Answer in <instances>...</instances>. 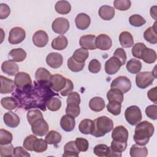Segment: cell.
I'll list each match as a JSON object with an SVG mask.
<instances>
[{
	"label": "cell",
	"instance_id": "1",
	"mask_svg": "<svg viewBox=\"0 0 157 157\" xmlns=\"http://www.w3.org/2000/svg\"><path fill=\"white\" fill-rule=\"evenodd\" d=\"M34 85H30L23 89L17 88L15 92L12 94L17 97L18 104H21V107L28 109L33 107H39L45 111L47 101L53 96L58 95L50 89V82H34Z\"/></svg>",
	"mask_w": 157,
	"mask_h": 157
},
{
	"label": "cell",
	"instance_id": "2",
	"mask_svg": "<svg viewBox=\"0 0 157 157\" xmlns=\"http://www.w3.org/2000/svg\"><path fill=\"white\" fill-rule=\"evenodd\" d=\"M154 131V126L149 121H142L138 123L136 126L133 136L134 142L139 145H145L153 136Z\"/></svg>",
	"mask_w": 157,
	"mask_h": 157
},
{
	"label": "cell",
	"instance_id": "3",
	"mask_svg": "<svg viewBox=\"0 0 157 157\" xmlns=\"http://www.w3.org/2000/svg\"><path fill=\"white\" fill-rule=\"evenodd\" d=\"M113 128V122L106 116H101L93 121V125L91 134L96 137L104 136L110 132Z\"/></svg>",
	"mask_w": 157,
	"mask_h": 157
},
{
	"label": "cell",
	"instance_id": "4",
	"mask_svg": "<svg viewBox=\"0 0 157 157\" xmlns=\"http://www.w3.org/2000/svg\"><path fill=\"white\" fill-rule=\"evenodd\" d=\"M124 118L131 125H136L142 118L140 108L136 105H131L128 107L124 112Z\"/></svg>",
	"mask_w": 157,
	"mask_h": 157
},
{
	"label": "cell",
	"instance_id": "5",
	"mask_svg": "<svg viewBox=\"0 0 157 157\" xmlns=\"http://www.w3.org/2000/svg\"><path fill=\"white\" fill-rule=\"evenodd\" d=\"M156 77L152 72L144 71L137 74L136 76V83L137 87L145 89L152 84Z\"/></svg>",
	"mask_w": 157,
	"mask_h": 157
},
{
	"label": "cell",
	"instance_id": "6",
	"mask_svg": "<svg viewBox=\"0 0 157 157\" xmlns=\"http://www.w3.org/2000/svg\"><path fill=\"white\" fill-rule=\"evenodd\" d=\"M111 88H115L123 93H126L131 90V82L125 76H118L112 80L110 84Z\"/></svg>",
	"mask_w": 157,
	"mask_h": 157
},
{
	"label": "cell",
	"instance_id": "7",
	"mask_svg": "<svg viewBox=\"0 0 157 157\" xmlns=\"http://www.w3.org/2000/svg\"><path fill=\"white\" fill-rule=\"evenodd\" d=\"M26 37V32L21 27H14L9 32L8 41L10 44H19L24 40Z\"/></svg>",
	"mask_w": 157,
	"mask_h": 157
},
{
	"label": "cell",
	"instance_id": "8",
	"mask_svg": "<svg viewBox=\"0 0 157 157\" xmlns=\"http://www.w3.org/2000/svg\"><path fill=\"white\" fill-rule=\"evenodd\" d=\"M52 28L55 33L59 34H64L69 28V22L66 18L58 17L53 21Z\"/></svg>",
	"mask_w": 157,
	"mask_h": 157
},
{
	"label": "cell",
	"instance_id": "9",
	"mask_svg": "<svg viewBox=\"0 0 157 157\" xmlns=\"http://www.w3.org/2000/svg\"><path fill=\"white\" fill-rule=\"evenodd\" d=\"M31 131L36 136H44L48 131V124L43 118H40L31 125Z\"/></svg>",
	"mask_w": 157,
	"mask_h": 157
},
{
	"label": "cell",
	"instance_id": "10",
	"mask_svg": "<svg viewBox=\"0 0 157 157\" xmlns=\"http://www.w3.org/2000/svg\"><path fill=\"white\" fill-rule=\"evenodd\" d=\"M112 140L120 142L127 143L128 139V131L127 129L121 125L117 126L113 128L112 132Z\"/></svg>",
	"mask_w": 157,
	"mask_h": 157
},
{
	"label": "cell",
	"instance_id": "11",
	"mask_svg": "<svg viewBox=\"0 0 157 157\" xmlns=\"http://www.w3.org/2000/svg\"><path fill=\"white\" fill-rule=\"evenodd\" d=\"M15 86L18 89H23L27 86L32 85V80L30 75L26 72H18L14 79Z\"/></svg>",
	"mask_w": 157,
	"mask_h": 157
},
{
	"label": "cell",
	"instance_id": "12",
	"mask_svg": "<svg viewBox=\"0 0 157 157\" xmlns=\"http://www.w3.org/2000/svg\"><path fill=\"white\" fill-rule=\"evenodd\" d=\"M66 78L63 75L56 74L52 75L50 80L51 88L56 92L61 91L66 86Z\"/></svg>",
	"mask_w": 157,
	"mask_h": 157
},
{
	"label": "cell",
	"instance_id": "13",
	"mask_svg": "<svg viewBox=\"0 0 157 157\" xmlns=\"http://www.w3.org/2000/svg\"><path fill=\"white\" fill-rule=\"evenodd\" d=\"M46 63L50 67L53 69H58L63 64V56L57 52L50 53L46 57Z\"/></svg>",
	"mask_w": 157,
	"mask_h": 157
},
{
	"label": "cell",
	"instance_id": "14",
	"mask_svg": "<svg viewBox=\"0 0 157 157\" xmlns=\"http://www.w3.org/2000/svg\"><path fill=\"white\" fill-rule=\"evenodd\" d=\"M95 45L98 49L107 50L110 49L112 45V39L109 36L105 34H101L96 37Z\"/></svg>",
	"mask_w": 157,
	"mask_h": 157
},
{
	"label": "cell",
	"instance_id": "15",
	"mask_svg": "<svg viewBox=\"0 0 157 157\" xmlns=\"http://www.w3.org/2000/svg\"><path fill=\"white\" fill-rule=\"evenodd\" d=\"M121 66L120 61L115 57L112 56L105 63V71L109 75L115 74Z\"/></svg>",
	"mask_w": 157,
	"mask_h": 157
},
{
	"label": "cell",
	"instance_id": "16",
	"mask_svg": "<svg viewBox=\"0 0 157 157\" xmlns=\"http://www.w3.org/2000/svg\"><path fill=\"white\" fill-rule=\"evenodd\" d=\"M32 39L34 45L40 48L45 47L48 42V34L43 30H39L34 33Z\"/></svg>",
	"mask_w": 157,
	"mask_h": 157
},
{
	"label": "cell",
	"instance_id": "17",
	"mask_svg": "<svg viewBox=\"0 0 157 157\" xmlns=\"http://www.w3.org/2000/svg\"><path fill=\"white\" fill-rule=\"evenodd\" d=\"M95 40L96 36L94 35H84L80 38L79 45L82 48L86 50H95L96 48Z\"/></svg>",
	"mask_w": 157,
	"mask_h": 157
},
{
	"label": "cell",
	"instance_id": "18",
	"mask_svg": "<svg viewBox=\"0 0 157 157\" xmlns=\"http://www.w3.org/2000/svg\"><path fill=\"white\" fill-rule=\"evenodd\" d=\"M1 90L0 93L2 94L11 93L15 89V82L12 79L8 78L3 75L0 76Z\"/></svg>",
	"mask_w": 157,
	"mask_h": 157
},
{
	"label": "cell",
	"instance_id": "19",
	"mask_svg": "<svg viewBox=\"0 0 157 157\" xmlns=\"http://www.w3.org/2000/svg\"><path fill=\"white\" fill-rule=\"evenodd\" d=\"M3 120L8 127L15 128L17 127L20 122L19 117L13 112H8L4 113L3 116Z\"/></svg>",
	"mask_w": 157,
	"mask_h": 157
},
{
	"label": "cell",
	"instance_id": "20",
	"mask_svg": "<svg viewBox=\"0 0 157 157\" xmlns=\"http://www.w3.org/2000/svg\"><path fill=\"white\" fill-rule=\"evenodd\" d=\"M75 23L78 29L85 30L90 26L91 19L88 15L85 13H80L75 17Z\"/></svg>",
	"mask_w": 157,
	"mask_h": 157
},
{
	"label": "cell",
	"instance_id": "21",
	"mask_svg": "<svg viewBox=\"0 0 157 157\" xmlns=\"http://www.w3.org/2000/svg\"><path fill=\"white\" fill-rule=\"evenodd\" d=\"M18 64L10 60L4 61L1 65L2 71L10 76L15 75L18 73Z\"/></svg>",
	"mask_w": 157,
	"mask_h": 157
},
{
	"label": "cell",
	"instance_id": "22",
	"mask_svg": "<svg viewBox=\"0 0 157 157\" xmlns=\"http://www.w3.org/2000/svg\"><path fill=\"white\" fill-rule=\"evenodd\" d=\"M60 126L64 131H72L75 126V118L67 114L63 115L60 120Z\"/></svg>",
	"mask_w": 157,
	"mask_h": 157
},
{
	"label": "cell",
	"instance_id": "23",
	"mask_svg": "<svg viewBox=\"0 0 157 157\" xmlns=\"http://www.w3.org/2000/svg\"><path fill=\"white\" fill-rule=\"evenodd\" d=\"M8 57L13 62H21L26 58V52L21 48H13L9 52Z\"/></svg>",
	"mask_w": 157,
	"mask_h": 157
},
{
	"label": "cell",
	"instance_id": "24",
	"mask_svg": "<svg viewBox=\"0 0 157 157\" xmlns=\"http://www.w3.org/2000/svg\"><path fill=\"white\" fill-rule=\"evenodd\" d=\"M80 151L77 148L75 141L71 140L66 143L64 147V153L63 156L77 157Z\"/></svg>",
	"mask_w": 157,
	"mask_h": 157
},
{
	"label": "cell",
	"instance_id": "25",
	"mask_svg": "<svg viewBox=\"0 0 157 157\" xmlns=\"http://www.w3.org/2000/svg\"><path fill=\"white\" fill-rule=\"evenodd\" d=\"M156 22L155 21L153 26L147 28L144 33V37L146 41L151 44L157 43V34H156Z\"/></svg>",
	"mask_w": 157,
	"mask_h": 157
},
{
	"label": "cell",
	"instance_id": "26",
	"mask_svg": "<svg viewBox=\"0 0 157 157\" xmlns=\"http://www.w3.org/2000/svg\"><path fill=\"white\" fill-rule=\"evenodd\" d=\"M98 13L99 17L104 20H110L114 17L115 10L111 6L104 5L99 8Z\"/></svg>",
	"mask_w": 157,
	"mask_h": 157
},
{
	"label": "cell",
	"instance_id": "27",
	"mask_svg": "<svg viewBox=\"0 0 157 157\" xmlns=\"http://www.w3.org/2000/svg\"><path fill=\"white\" fill-rule=\"evenodd\" d=\"M119 41L124 48H129L134 45V40L132 34L128 31H123L119 36Z\"/></svg>",
	"mask_w": 157,
	"mask_h": 157
},
{
	"label": "cell",
	"instance_id": "28",
	"mask_svg": "<svg viewBox=\"0 0 157 157\" xmlns=\"http://www.w3.org/2000/svg\"><path fill=\"white\" fill-rule=\"evenodd\" d=\"M51 77L50 72L44 67L38 68L35 73V78L38 82H50Z\"/></svg>",
	"mask_w": 157,
	"mask_h": 157
},
{
	"label": "cell",
	"instance_id": "29",
	"mask_svg": "<svg viewBox=\"0 0 157 157\" xmlns=\"http://www.w3.org/2000/svg\"><path fill=\"white\" fill-rule=\"evenodd\" d=\"M130 156L132 157H145L148 155V149L137 144H133L129 150Z\"/></svg>",
	"mask_w": 157,
	"mask_h": 157
},
{
	"label": "cell",
	"instance_id": "30",
	"mask_svg": "<svg viewBox=\"0 0 157 157\" xmlns=\"http://www.w3.org/2000/svg\"><path fill=\"white\" fill-rule=\"evenodd\" d=\"M141 59L147 64H152L156 60V53L154 50L146 47L142 51Z\"/></svg>",
	"mask_w": 157,
	"mask_h": 157
},
{
	"label": "cell",
	"instance_id": "31",
	"mask_svg": "<svg viewBox=\"0 0 157 157\" xmlns=\"http://www.w3.org/2000/svg\"><path fill=\"white\" fill-rule=\"evenodd\" d=\"M89 107L94 112H101L105 107V102L101 97H94L89 102Z\"/></svg>",
	"mask_w": 157,
	"mask_h": 157
},
{
	"label": "cell",
	"instance_id": "32",
	"mask_svg": "<svg viewBox=\"0 0 157 157\" xmlns=\"http://www.w3.org/2000/svg\"><path fill=\"white\" fill-rule=\"evenodd\" d=\"M67 39L66 37L61 35L54 39L52 42V47L56 50H63L67 46Z\"/></svg>",
	"mask_w": 157,
	"mask_h": 157
},
{
	"label": "cell",
	"instance_id": "33",
	"mask_svg": "<svg viewBox=\"0 0 157 157\" xmlns=\"http://www.w3.org/2000/svg\"><path fill=\"white\" fill-rule=\"evenodd\" d=\"M106 96L109 102L115 101L121 104L123 101V93L115 88H111L109 90Z\"/></svg>",
	"mask_w": 157,
	"mask_h": 157
},
{
	"label": "cell",
	"instance_id": "34",
	"mask_svg": "<svg viewBox=\"0 0 157 157\" xmlns=\"http://www.w3.org/2000/svg\"><path fill=\"white\" fill-rule=\"evenodd\" d=\"M142 68V63L137 59L132 58L126 63V69L132 74H136L140 72Z\"/></svg>",
	"mask_w": 157,
	"mask_h": 157
},
{
	"label": "cell",
	"instance_id": "35",
	"mask_svg": "<svg viewBox=\"0 0 157 157\" xmlns=\"http://www.w3.org/2000/svg\"><path fill=\"white\" fill-rule=\"evenodd\" d=\"M61 135L59 132L56 131L52 130L47 133L45 138V140L48 144L54 145L57 147V144L61 142Z\"/></svg>",
	"mask_w": 157,
	"mask_h": 157
},
{
	"label": "cell",
	"instance_id": "36",
	"mask_svg": "<svg viewBox=\"0 0 157 157\" xmlns=\"http://www.w3.org/2000/svg\"><path fill=\"white\" fill-rule=\"evenodd\" d=\"M55 9L57 13L61 15H65L71 12V6L67 1H59L56 3Z\"/></svg>",
	"mask_w": 157,
	"mask_h": 157
},
{
	"label": "cell",
	"instance_id": "37",
	"mask_svg": "<svg viewBox=\"0 0 157 157\" xmlns=\"http://www.w3.org/2000/svg\"><path fill=\"white\" fill-rule=\"evenodd\" d=\"M1 104L5 109L12 110L18 107V102L13 97H5L1 99Z\"/></svg>",
	"mask_w": 157,
	"mask_h": 157
},
{
	"label": "cell",
	"instance_id": "38",
	"mask_svg": "<svg viewBox=\"0 0 157 157\" xmlns=\"http://www.w3.org/2000/svg\"><path fill=\"white\" fill-rule=\"evenodd\" d=\"M89 53L88 50L83 48H80L75 50L72 57L75 61L79 63H83L87 59Z\"/></svg>",
	"mask_w": 157,
	"mask_h": 157
},
{
	"label": "cell",
	"instance_id": "39",
	"mask_svg": "<svg viewBox=\"0 0 157 157\" xmlns=\"http://www.w3.org/2000/svg\"><path fill=\"white\" fill-rule=\"evenodd\" d=\"M93 125V121L90 119L82 120L79 125L78 129L83 134H91Z\"/></svg>",
	"mask_w": 157,
	"mask_h": 157
},
{
	"label": "cell",
	"instance_id": "40",
	"mask_svg": "<svg viewBox=\"0 0 157 157\" xmlns=\"http://www.w3.org/2000/svg\"><path fill=\"white\" fill-rule=\"evenodd\" d=\"M46 106L50 111H57L61 107V101L58 98L52 97L47 101Z\"/></svg>",
	"mask_w": 157,
	"mask_h": 157
},
{
	"label": "cell",
	"instance_id": "41",
	"mask_svg": "<svg viewBox=\"0 0 157 157\" xmlns=\"http://www.w3.org/2000/svg\"><path fill=\"white\" fill-rule=\"evenodd\" d=\"M27 120L29 124L32 125L34 121L36 120L42 118H43V115L42 112L38 110V109H32L30 110L28 112L27 115Z\"/></svg>",
	"mask_w": 157,
	"mask_h": 157
},
{
	"label": "cell",
	"instance_id": "42",
	"mask_svg": "<svg viewBox=\"0 0 157 157\" xmlns=\"http://www.w3.org/2000/svg\"><path fill=\"white\" fill-rule=\"evenodd\" d=\"M67 64L68 68L72 72H77L82 71L85 66V63H79L77 61H75L73 58L71 56L70 57L67 61Z\"/></svg>",
	"mask_w": 157,
	"mask_h": 157
},
{
	"label": "cell",
	"instance_id": "43",
	"mask_svg": "<svg viewBox=\"0 0 157 157\" xmlns=\"http://www.w3.org/2000/svg\"><path fill=\"white\" fill-rule=\"evenodd\" d=\"M47 143L42 139H36L33 143V151L37 153H42L47 149Z\"/></svg>",
	"mask_w": 157,
	"mask_h": 157
},
{
	"label": "cell",
	"instance_id": "44",
	"mask_svg": "<svg viewBox=\"0 0 157 157\" xmlns=\"http://www.w3.org/2000/svg\"><path fill=\"white\" fill-rule=\"evenodd\" d=\"M93 152L98 156H108L109 153V147L105 144H98L94 147Z\"/></svg>",
	"mask_w": 157,
	"mask_h": 157
},
{
	"label": "cell",
	"instance_id": "45",
	"mask_svg": "<svg viewBox=\"0 0 157 157\" xmlns=\"http://www.w3.org/2000/svg\"><path fill=\"white\" fill-rule=\"evenodd\" d=\"M121 104L118 102L110 101L107 105V111L113 115H118L121 112Z\"/></svg>",
	"mask_w": 157,
	"mask_h": 157
},
{
	"label": "cell",
	"instance_id": "46",
	"mask_svg": "<svg viewBox=\"0 0 157 157\" xmlns=\"http://www.w3.org/2000/svg\"><path fill=\"white\" fill-rule=\"evenodd\" d=\"M13 151L14 148L11 143L5 145H0V155L1 157L13 156Z\"/></svg>",
	"mask_w": 157,
	"mask_h": 157
},
{
	"label": "cell",
	"instance_id": "47",
	"mask_svg": "<svg viewBox=\"0 0 157 157\" xmlns=\"http://www.w3.org/2000/svg\"><path fill=\"white\" fill-rule=\"evenodd\" d=\"M13 139V136L6 129H0V145L10 144Z\"/></svg>",
	"mask_w": 157,
	"mask_h": 157
},
{
	"label": "cell",
	"instance_id": "48",
	"mask_svg": "<svg viewBox=\"0 0 157 157\" xmlns=\"http://www.w3.org/2000/svg\"><path fill=\"white\" fill-rule=\"evenodd\" d=\"M131 2L129 0H115L113 2L114 7L120 11H125L131 7Z\"/></svg>",
	"mask_w": 157,
	"mask_h": 157
},
{
	"label": "cell",
	"instance_id": "49",
	"mask_svg": "<svg viewBox=\"0 0 157 157\" xmlns=\"http://www.w3.org/2000/svg\"><path fill=\"white\" fill-rule=\"evenodd\" d=\"M129 23L135 27H140L145 24L146 21L141 15L134 14L131 15L129 18Z\"/></svg>",
	"mask_w": 157,
	"mask_h": 157
},
{
	"label": "cell",
	"instance_id": "50",
	"mask_svg": "<svg viewBox=\"0 0 157 157\" xmlns=\"http://www.w3.org/2000/svg\"><path fill=\"white\" fill-rule=\"evenodd\" d=\"M146 47H147L145 46V45L142 42H138L135 44L132 48V55L137 59H141V55L142 51Z\"/></svg>",
	"mask_w": 157,
	"mask_h": 157
},
{
	"label": "cell",
	"instance_id": "51",
	"mask_svg": "<svg viewBox=\"0 0 157 157\" xmlns=\"http://www.w3.org/2000/svg\"><path fill=\"white\" fill-rule=\"evenodd\" d=\"M67 105H78L80 103V94L75 91L71 92L67 96Z\"/></svg>",
	"mask_w": 157,
	"mask_h": 157
},
{
	"label": "cell",
	"instance_id": "52",
	"mask_svg": "<svg viewBox=\"0 0 157 157\" xmlns=\"http://www.w3.org/2000/svg\"><path fill=\"white\" fill-rule=\"evenodd\" d=\"M76 146L80 151H86L89 147L88 141L84 138L77 137L75 140Z\"/></svg>",
	"mask_w": 157,
	"mask_h": 157
},
{
	"label": "cell",
	"instance_id": "53",
	"mask_svg": "<svg viewBox=\"0 0 157 157\" xmlns=\"http://www.w3.org/2000/svg\"><path fill=\"white\" fill-rule=\"evenodd\" d=\"M80 109L78 105H67L66 108V113L74 118L78 117L80 114Z\"/></svg>",
	"mask_w": 157,
	"mask_h": 157
},
{
	"label": "cell",
	"instance_id": "54",
	"mask_svg": "<svg viewBox=\"0 0 157 157\" xmlns=\"http://www.w3.org/2000/svg\"><path fill=\"white\" fill-rule=\"evenodd\" d=\"M101 69V64L99 61L96 59L91 60L88 64V70L90 72L93 74L98 73Z\"/></svg>",
	"mask_w": 157,
	"mask_h": 157
},
{
	"label": "cell",
	"instance_id": "55",
	"mask_svg": "<svg viewBox=\"0 0 157 157\" xmlns=\"http://www.w3.org/2000/svg\"><path fill=\"white\" fill-rule=\"evenodd\" d=\"M113 56L117 58L120 61L121 66H123L125 64L127 57L124 50L122 48H117L114 52Z\"/></svg>",
	"mask_w": 157,
	"mask_h": 157
},
{
	"label": "cell",
	"instance_id": "56",
	"mask_svg": "<svg viewBox=\"0 0 157 157\" xmlns=\"http://www.w3.org/2000/svg\"><path fill=\"white\" fill-rule=\"evenodd\" d=\"M146 115L150 119L156 120L157 118V106L156 105H150L146 107Z\"/></svg>",
	"mask_w": 157,
	"mask_h": 157
},
{
	"label": "cell",
	"instance_id": "57",
	"mask_svg": "<svg viewBox=\"0 0 157 157\" xmlns=\"http://www.w3.org/2000/svg\"><path fill=\"white\" fill-rule=\"evenodd\" d=\"M37 139V137L34 135H29L23 141V147L29 151H33V145L35 140Z\"/></svg>",
	"mask_w": 157,
	"mask_h": 157
},
{
	"label": "cell",
	"instance_id": "58",
	"mask_svg": "<svg viewBox=\"0 0 157 157\" xmlns=\"http://www.w3.org/2000/svg\"><path fill=\"white\" fill-rule=\"evenodd\" d=\"M73 89H74V85L72 82L71 80L66 78V86L61 91H59V93L63 96H68L72 91Z\"/></svg>",
	"mask_w": 157,
	"mask_h": 157
},
{
	"label": "cell",
	"instance_id": "59",
	"mask_svg": "<svg viewBox=\"0 0 157 157\" xmlns=\"http://www.w3.org/2000/svg\"><path fill=\"white\" fill-rule=\"evenodd\" d=\"M10 13V9L6 4L1 3L0 4V18L5 19L9 17Z\"/></svg>",
	"mask_w": 157,
	"mask_h": 157
},
{
	"label": "cell",
	"instance_id": "60",
	"mask_svg": "<svg viewBox=\"0 0 157 157\" xmlns=\"http://www.w3.org/2000/svg\"><path fill=\"white\" fill-rule=\"evenodd\" d=\"M14 156H25L29 157L30 154L21 147H17L14 148L13 151Z\"/></svg>",
	"mask_w": 157,
	"mask_h": 157
},
{
	"label": "cell",
	"instance_id": "61",
	"mask_svg": "<svg viewBox=\"0 0 157 157\" xmlns=\"http://www.w3.org/2000/svg\"><path fill=\"white\" fill-rule=\"evenodd\" d=\"M157 93V87L156 86L150 89L147 93V96H148V99L155 104L157 103V96H156L157 93Z\"/></svg>",
	"mask_w": 157,
	"mask_h": 157
},
{
	"label": "cell",
	"instance_id": "62",
	"mask_svg": "<svg viewBox=\"0 0 157 157\" xmlns=\"http://www.w3.org/2000/svg\"><path fill=\"white\" fill-rule=\"evenodd\" d=\"M156 6H153V7H151V9H150V15H151V17H153L155 20L156 19Z\"/></svg>",
	"mask_w": 157,
	"mask_h": 157
}]
</instances>
